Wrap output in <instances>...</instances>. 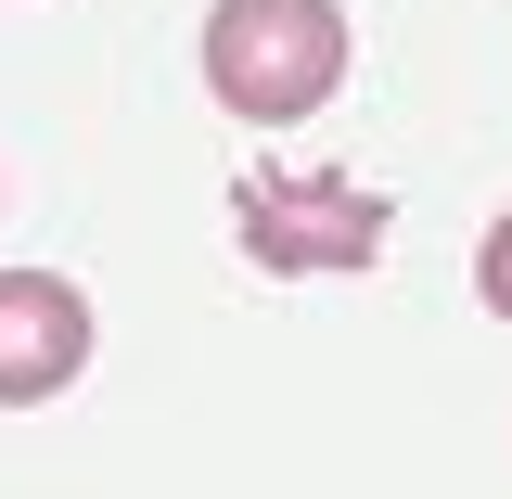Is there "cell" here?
Returning a JSON list of instances; mask_svg holds the SVG:
<instances>
[{"label": "cell", "mask_w": 512, "mask_h": 499, "mask_svg": "<svg viewBox=\"0 0 512 499\" xmlns=\"http://www.w3.org/2000/svg\"><path fill=\"white\" fill-rule=\"evenodd\" d=\"M346 64H359V39H346L333 0H218L205 13V90L256 128L320 116L346 90Z\"/></svg>", "instance_id": "1"}, {"label": "cell", "mask_w": 512, "mask_h": 499, "mask_svg": "<svg viewBox=\"0 0 512 499\" xmlns=\"http://www.w3.org/2000/svg\"><path fill=\"white\" fill-rule=\"evenodd\" d=\"M231 231H244L256 269H282V282H333V269H372L384 231H397V205L359 180H333V167H269V180L231 192Z\"/></svg>", "instance_id": "2"}, {"label": "cell", "mask_w": 512, "mask_h": 499, "mask_svg": "<svg viewBox=\"0 0 512 499\" xmlns=\"http://www.w3.org/2000/svg\"><path fill=\"white\" fill-rule=\"evenodd\" d=\"M474 295H487V308L512 320V205L487 218V244H474Z\"/></svg>", "instance_id": "4"}, {"label": "cell", "mask_w": 512, "mask_h": 499, "mask_svg": "<svg viewBox=\"0 0 512 499\" xmlns=\"http://www.w3.org/2000/svg\"><path fill=\"white\" fill-rule=\"evenodd\" d=\"M90 372V295L52 269H0V410H39Z\"/></svg>", "instance_id": "3"}]
</instances>
